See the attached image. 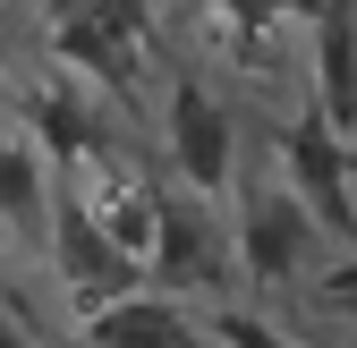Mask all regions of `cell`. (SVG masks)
Here are the masks:
<instances>
[{
	"label": "cell",
	"mask_w": 357,
	"mask_h": 348,
	"mask_svg": "<svg viewBox=\"0 0 357 348\" xmlns=\"http://www.w3.org/2000/svg\"><path fill=\"white\" fill-rule=\"evenodd\" d=\"M230 264L255 280V289H298L306 280V255H315V221H306V204L281 187V170H255L238 161L230 170Z\"/></svg>",
	"instance_id": "6da1fadb"
},
{
	"label": "cell",
	"mask_w": 357,
	"mask_h": 348,
	"mask_svg": "<svg viewBox=\"0 0 357 348\" xmlns=\"http://www.w3.org/2000/svg\"><path fill=\"white\" fill-rule=\"evenodd\" d=\"M162 145H170V170H178V187H188V196H204V204L230 196V170H238V119H230V102H221L196 68H170Z\"/></svg>",
	"instance_id": "7a4b0ae2"
},
{
	"label": "cell",
	"mask_w": 357,
	"mask_h": 348,
	"mask_svg": "<svg viewBox=\"0 0 357 348\" xmlns=\"http://www.w3.org/2000/svg\"><path fill=\"white\" fill-rule=\"evenodd\" d=\"M273 170L281 187L306 204V221H315L340 255H357V196H349V136H332L324 111H298L281 136H273Z\"/></svg>",
	"instance_id": "3957f363"
},
{
	"label": "cell",
	"mask_w": 357,
	"mask_h": 348,
	"mask_svg": "<svg viewBox=\"0 0 357 348\" xmlns=\"http://www.w3.org/2000/svg\"><path fill=\"white\" fill-rule=\"evenodd\" d=\"M230 230L213 221V204L170 187L162 179V204H153V246H145V289L162 297H196V289H230Z\"/></svg>",
	"instance_id": "277c9868"
},
{
	"label": "cell",
	"mask_w": 357,
	"mask_h": 348,
	"mask_svg": "<svg viewBox=\"0 0 357 348\" xmlns=\"http://www.w3.org/2000/svg\"><path fill=\"white\" fill-rule=\"evenodd\" d=\"M52 196H60V170L52 153L34 145V127H0V238L43 255V230H52Z\"/></svg>",
	"instance_id": "5b68a950"
},
{
	"label": "cell",
	"mask_w": 357,
	"mask_h": 348,
	"mask_svg": "<svg viewBox=\"0 0 357 348\" xmlns=\"http://www.w3.org/2000/svg\"><path fill=\"white\" fill-rule=\"evenodd\" d=\"M77 340H85V348H213V331H204L188 306H170L162 289H128V297H111L102 315H85Z\"/></svg>",
	"instance_id": "8992f818"
},
{
	"label": "cell",
	"mask_w": 357,
	"mask_h": 348,
	"mask_svg": "<svg viewBox=\"0 0 357 348\" xmlns=\"http://www.w3.org/2000/svg\"><path fill=\"white\" fill-rule=\"evenodd\" d=\"M315 111L332 136H357V0H315Z\"/></svg>",
	"instance_id": "52a82bcc"
},
{
	"label": "cell",
	"mask_w": 357,
	"mask_h": 348,
	"mask_svg": "<svg viewBox=\"0 0 357 348\" xmlns=\"http://www.w3.org/2000/svg\"><path fill=\"white\" fill-rule=\"evenodd\" d=\"M0 348H43V340L17 323V306H0Z\"/></svg>",
	"instance_id": "ba28073f"
}]
</instances>
